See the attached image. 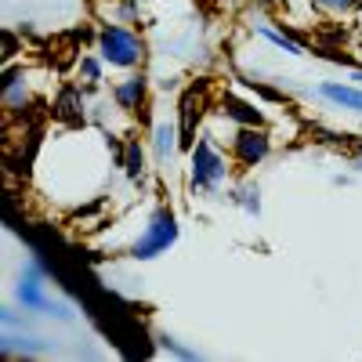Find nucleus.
<instances>
[{
	"label": "nucleus",
	"mask_w": 362,
	"mask_h": 362,
	"mask_svg": "<svg viewBox=\"0 0 362 362\" xmlns=\"http://www.w3.org/2000/svg\"><path fill=\"white\" fill-rule=\"evenodd\" d=\"M351 80H355V83H362V69H355V76H351Z\"/></svg>",
	"instance_id": "22"
},
{
	"label": "nucleus",
	"mask_w": 362,
	"mask_h": 362,
	"mask_svg": "<svg viewBox=\"0 0 362 362\" xmlns=\"http://www.w3.org/2000/svg\"><path fill=\"white\" fill-rule=\"evenodd\" d=\"M351 167H355V170L362 174V141H358V145L351 148Z\"/></svg>",
	"instance_id": "21"
},
{
	"label": "nucleus",
	"mask_w": 362,
	"mask_h": 362,
	"mask_svg": "<svg viewBox=\"0 0 362 362\" xmlns=\"http://www.w3.org/2000/svg\"><path fill=\"white\" fill-rule=\"evenodd\" d=\"M102 76H105V62L98 58V51L95 54H80L76 58V83L80 87H87V90H98L102 87Z\"/></svg>",
	"instance_id": "14"
},
{
	"label": "nucleus",
	"mask_w": 362,
	"mask_h": 362,
	"mask_svg": "<svg viewBox=\"0 0 362 362\" xmlns=\"http://www.w3.org/2000/svg\"><path fill=\"white\" fill-rule=\"evenodd\" d=\"M177 235H181L177 214H174L167 203H160L153 214H148L141 235L131 243V257H134V261H156V257H163V254L177 243Z\"/></svg>",
	"instance_id": "4"
},
{
	"label": "nucleus",
	"mask_w": 362,
	"mask_h": 362,
	"mask_svg": "<svg viewBox=\"0 0 362 362\" xmlns=\"http://www.w3.org/2000/svg\"><path fill=\"white\" fill-rule=\"evenodd\" d=\"M148 87H153V80L145 76V69H131L124 80L112 83L109 98L124 116H141L148 109Z\"/></svg>",
	"instance_id": "7"
},
{
	"label": "nucleus",
	"mask_w": 362,
	"mask_h": 362,
	"mask_svg": "<svg viewBox=\"0 0 362 362\" xmlns=\"http://www.w3.org/2000/svg\"><path fill=\"white\" fill-rule=\"evenodd\" d=\"M119 167H124V177L131 185H145L148 181V160H145V141L138 134H127L124 153H119Z\"/></svg>",
	"instance_id": "12"
},
{
	"label": "nucleus",
	"mask_w": 362,
	"mask_h": 362,
	"mask_svg": "<svg viewBox=\"0 0 362 362\" xmlns=\"http://www.w3.org/2000/svg\"><path fill=\"white\" fill-rule=\"evenodd\" d=\"M257 33H261L264 40H272L279 51H286V54H305V44L293 40L290 33H283V29H276V25H257Z\"/></svg>",
	"instance_id": "17"
},
{
	"label": "nucleus",
	"mask_w": 362,
	"mask_h": 362,
	"mask_svg": "<svg viewBox=\"0 0 362 362\" xmlns=\"http://www.w3.org/2000/svg\"><path fill=\"white\" fill-rule=\"evenodd\" d=\"M109 22L141 25L145 22V0H109Z\"/></svg>",
	"instance_id": "15"
},
{
	"label": "nucleus",
	"mask_w": 362,
	"mask_h": 362,
	"mask_svg": "<svg viewBox=\"0 0 362 362\" xmlns=\"http://www.w3.org/2000/svg\"><path fill=\"white\" fill-rule=\"evenodd\" d=\"M18 54V40H15V33L11 29H4V66H11V58Z\"/></svg>",
	"instance_id": "20"
},
{
	"label": "nucleus",
	"mask_w": 362,
	"mask_h": 362,
	"mask_svg": "<svg viewBox=\"0 0 362 362\" xmlns=\"http://www.w3.org/2000/svg\"><path fill=\"white\" fill-rule=\"evenodd\" d=\"M177 148H181L177 124H170V119H156V124H153V156H156V167H170V160L177 156Z\"/></svg>",
	"instance_id": "13"
},
{
	"label": "nucleus",
	"mask_w": 362,
	"mask_h": 362,
	"mask_svg": "<svg viewBox=\"0 0 362 362\" xmlns=\"http://www.w3.org/2000/svg\"><path fill=\"white\" fill-rule=\"evenodd\" d=\"M257 4H261V8H272V0H257Z\"/></svg>",
	"instance_id": "23"
},
{
	"label": "nucleus",
	"mask_w": 362,
	"mask_h": 362,
	"mask_svg": "<svg viewBox=\"0 0 362 362\" xmlns=\"http://www.w3.org/2000/svg\"><path fill=\"white\" fill-rule=\"evenodd\" d=\"M232 174V156H225L210 134H199L189 148V189L199 196H218Z\"/></svg>",
	"instance_id": "2"
},
{
	"label": "nucleus",
	"mask_w": 362,
	"mask_h": 362,
	"mask_svg": "<svg viewBox=\"0 0 362 362\" xmlns=\"http://www.w3.org/2000/svg\"><path fill=\"white\" fill-rule=\"evenodd\" d=\"M95 51L109 69H145L148 62V44L138 33V25H124V22H102L95 33Z\"/></svg>",
	"instance_id": "1"
},
{
	"label": "nucleus",
	"mask_w": 362,
	"mask_h": 362,
	"mask_svg": "<svg viewBox=\"0 0 362 362\" xmlns=\"http://www.w3.org/2000/svg\"><path fill=\"white\" fill-rule=\"evenodd\" d=\"M160 344L167 348V351H174V355H181V358H199V351H192V348H181L174 337H160Z\"/></svg>",
	"instance_id": "19"
},
{
	"label": "nucleus",
	"mask_w": 362,
	"mask_h": 362,
	"mask_svg": "<svg viewBox=\"0 0 362 362\" xmlns=\"http://www.w3.org/2000/svg\"><path fill=\"white\" fill-rule=\"evenodd\" d=\"M268 153H272V134H268V127H235V134H232V141H228L232 163H239L243 170H250V167L264 163Z\"/></svg>",
	"instance_id": "6"
},
{
	"label": "nucleus",
	"mask_w": 362,
	"mask_h": 362,
	"mask_svg": "<svg viewBox=\"0 0 362 362\" xmlns=\"http://www.w3.org/2000/svg\"><path fill=\"white\" fill-rule=\"evenodd\" d=\"M315 95L337 109H348V112H362V87L355 83H341V80H322L315 83Z\"/></svg>",
	"instance_id": "11"
},
{
	"label": "nucleus",
	"mask_w": 362,
	"mask_h": 362,
	"mask_svg": "<svg viewBox=\"0 0 362 362\" xmlns=\"http://www.w3.org/2000/svg\"><path fill=\"white\" fill-rule=\"evenodd\" d=\"M218 112L225 119H232L235 127H268V116L261 112V105L239 98L235 90H221L218 95Z\"/></svg>",
	"instance_id": "10"
},
{
	"label": "nucleus",
	"mask_w": 362,
	"mask_h": 362,
	"mask_svg": "<svg viewBox=\"0 0 362 362\" xmlns=\"http://www.w3.org/2000/svg\"><path fill=\"white\" fill-rule=\"evenodd\" d=\"M145 4H148V0H145Z\"/></svg>",
	"instance_id": "24"
},
{
	"label": "nucleus",
	"mask_w": 362,
	"mask_h": 362,
	"mask_svg": "<svg viewBox=\"0 0 362 362\" xmlns=\"http://www.w3.org/2000/svg\"><path fill=\"white\" fill-rule=\"evenodd\" d=\"M25 66H4V76H0V102H4V116H25L33 109V80H29Z\"/></svg>",
	"instance_id": "5"
},
{
	"label": "nucleus",
	"mask_w": 362,
	"mask_h": 362,
	"mask_svg": "<svg viewBox=\"0 0 362 362\" xmlns=\"http://www.w3.org/2000/svg\"><path fill=\"white\" fill-rule=\"evenodd\" d=\"M203 109H206V87L203 83H192V87H185V95H181V102H177V134H181V148H189L196 145V138H199V119H203Z\"/></svg>",
	"instance_id": "8"
},
{
	"label": "nucleus",
	"mask_w": 362,
	"mask_h": 362,
	"mask_svg": "<svg viewBox=\"0 0 362 362\" xmlns=\"http://www.w3.org/2000/svg\"><path fill=\"white\" fill-rule=\"evenodd\" d=\"M15 297L25 312H37V315H47V319H58V322H73V305L66 300H54L47 293V283H44V264L40 261H25L22 272H18V283H15Z\"/></svg>",
	"instance_id": "3"
},
{
	"label": "nucleus",
	"mask_w": 362,
	"mask_h": 362,
	"mask_svg": "<svg viewBox=\"0 0 362 362\" xmlns=\"http://www.w3.org/2000/svg\"><path fill=\"white\" fill-rule=\"evenodd\" d=\"M322 15H351L355 8H362V0H312Z\"/></svg>",
	"instance_id": "18"
},
{
	"label": "nucleus",
	"mask_w": 362,
	"mask_h": 362,
	"mask_svg": "<svg viewBox=\"0 0 362 362\" xmlns=\"http://www.w3.org/2000/svg\"><path fill=\"white\" fill-rule=\"evenodd\" d=\"M228 199H232L235 206H243L250 218H257V214H261V189L254 185V181H239V185L228 192Z\"/></svg>",
	"instance_id": "16"
},
{
	"label": "nucleus",
	"mask_w": 362,
	"mask_h": 362,
	"mask_svg": "<svg viewBox=\"0 0 362 362\" xmlns=\"http://www.w3.org/2000/svg\"><path fill=\"white\" fill-rule=\"evenodd\" d=\"M83 90L87 87H80L76 80L58 87V95L51 102V112H54L58 124H66V127H83L87 124V98H83Z\"/></svg>",
	"instance_id": "9"
}]
</instances>
